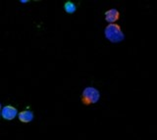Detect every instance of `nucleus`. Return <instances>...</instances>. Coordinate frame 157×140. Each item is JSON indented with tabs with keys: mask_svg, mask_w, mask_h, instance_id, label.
Wrapping results in <instances>:
<instances>
[{
	"mask_svg": "<svg viewBox=\"0 0 157 140\" xmlns=\"http://www.w3.org/2000/svg\"><path fill=\"white\" fill-rule=\"evenodd\" d=\"M105 37L112 43H118L125 39V35L118 24H109L104 30Z\"/></svg>",
	"mask_w": 157,
	"mask_h": 140,
	"instance_id": "1",
	"label": "nucleus"
},
{
	"mask_svg": "<svg viewBox=\"0 0 157 140\" xmlns=\"http://www.w3.org/2000/svg\"><path fill=\"white\" fill-rule=\"evenodd\" d=\"M17 115H18V111L16 108L13 107V106L7 105V106H5V107H3L1 110V116L3 117V119L7 120H14L17 117Z\"/></svg>",
	"mask_w": 157,
	"mask_h": 140,
	"instance_id": "3",
	"label": "nucleus"
},
{
	"mask_svg": "<svg viewBox=\"0 0 157 140\" xmlns=\"http://www.w3.org/2000/svg\"><path fill=\"white\" fill-rule=\"evenodd\" d=\"M105 21L109 24H116L120 19V12L117 9H109L105 12Z\"/></svg>",
	"mask_w": 157,
	"mask_h": 140,
	"instance_id": "4",
	"label": "nucleus"
},
{
	"mask_svg": "<svg viewBox=\"0 0 157 140\" xmlns=\"http://www.w3.org/2000/svg\"><path fill=\"white\" fill-rule=\"evenodd\" d=\"M64 10H65V12L68 14H73V13L76 12L77 7L75 5V3H73L71 1H68L64 4Z\"/></svg>",
	"mask_w": 157,
	"mask_h": 140,
	"instance_id": "6",
	"label": "nucleus"
},
{
	"mask_svg": "<svg viewBox=\"0 0 157 140\" xmlns=\"http://www.w3.org/2000/svg\"><path fill=\"white\" fill-rule=\"evenodd\" d=\"M0 116H1V104H0Z\"/></svg>",
	"mask_w": 157,
	"mask_h": 140,
	"instance_id": "8",
	"label": "nucleus"
},
{
	"mask_svg": "<svg viewBox=\"0 0 157 140\" xmlns=\"http://www.w3.org/2000/svg\"><path fill=\"white\" fill-rule=\"evenodd\" d=\"M100 99V92L98 89L92 87V86H88L83 89L82 93V102L83 105L90 106L92 104L97 103Z\"/></svg>",
	"mask_w": 157,
	"mask_h": 140,
	"instance_id": "2",
	"label": "nucleus"
},
{
	"mask_svg": "<svg viewBox=\"0 0 157 140\" xmlns=\"http://www.w3.org/2000/svg\"><path fill=\"white\" fill-rule=\"evenodd\" d=\"M18 118L22 123H31L33 120V113L32 112V111L25 110V111H22L21 113H19Z\"/></svg>",
	"mask_w": 157,
	"mask_h": 140,
	"instance_id": "5",
	"label": "nucleus"
},
{
	"mask_svg": "<svg viewBox=\"0 0 157 140\" xmlns=\"http://www.w3.org/2000/svg\"><path fill=\"white\" fill-rule=\"evenodd\" d=\"M21 2H22V3H27V2H29V1H27V0H22Z\"/></svg>",
	"mask_w": 157,
	"mask_h": 140,
	"instance_id": "7",
	"label": "nucleus"
}]
</instances>
